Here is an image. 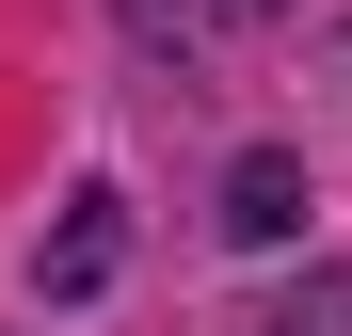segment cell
Wrapping results in <instances>:
<instances>
[{
  "instance_id": "1",
  "label": "cell",
  "mask_w": 352,
  "mask_h": 336,
  "mask_svg": "<svg viewBox=\"0 0 352 336\" xmlns=\"http://www.w3.org/2000/svg\"><path fill=\"white\" fill-rule=\"evenodd\" d=\"M224 224H241V240H288V224H305V177H288V160L256 144L241 177H224Z\"/></svg>"
},
{
  "instance_id": "2",
  "label": "cell",
  "mask_w": 352,
  "mask_h": 336,
  "mask_svg": "<svg viewBox=\"0 0 352 336\" xmlns=\"http://www.w3.org/2000/svg\"><path fill=\"white\" fill-rule=\"evenodd\" d=\"M129 16L176 32V48H224V32H256V16H272V0H129Z\"/></svg>"
}]
</instances>
